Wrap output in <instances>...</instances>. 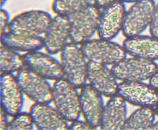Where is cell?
I'll use <instances>...</instances> for the list:
<instances>
[{
  "label": "cell",
  "mask_w": 158,
  "mask_h": 130,
  "mask_svg": "<svg viewBox=\"0 0 158 130\" xmlns=\"http://www.w3.org/2000/svg\"><path fill=\"white\" fill-rule=\"evenodd\" d=\"M23 55L18 51L1 44L0 47V72L3 74H13L25 68Z\"/></svg>",
  "instance_id": "cell-21"
},
{
  "label": "cell",
  "mask_w": 158,
  "mask_h": 130,
  "mask_svg": "<svg viewBox=\"0 0 158 130\" xmlns=\"http://www.w3.org/2000/svg\"><path fill=\"white\" fill-rule=\"evenodd\" d=\"M88 61L104 65H114L127 56L123 46L111 41L101 38L90 39L81 45Z\"/></svg>",
  "instance_id": "cell-4"
},
{
  "label": "cell",
  "mask_w": 158,
  "mask_h": 130,
  "mask_svg": "<svg viewBox=\"0 0 158 130\" xmlns=\"http://www.w3.org/2000/svg\"><path fill=\"white\" fill-rule=\"evenodd\" d=\"M154 110H155V112L157 116H158V103H157V105L154 107Z\"/></svg>",
  "instance_id": "cell-33"
},
{
  "label": "cell",
  "mask_w": 158,
  "mask_h": 130,
  "mask_svg": "<svg viewBox=\"0 0 158 130\" xmlns=\"http://www.w3.org/2000/svg\"><path fill=\"white\" fill-rule=\"evenodd\" d=\"M23 93L16 77L13 74H3L0 77L1 108L9 116L20 113L24 104Z\"/></svg>",
  "instance_id": "cell-12"
},
{
  "label": "cell",
  "mask_w": 158,
  "mask_h": 130,
  "mask_svg": "<svg viewBox=\"0 0 158 130\" xmlns=\"http://www.w3.org/2000/svg\"><path fill=\"white\" fill-rule=\"evenodd\" d=\"M124 3H134L142 1V0H121Z\"/></svg>",
  "instance_id": "cell-30"
},
{
  "label": "cell",
  "mask_w": 158,
  "mask_h": 130,
  "mask_svg": "<svg viewBox=\"0 0 158 130\" xmlns=\"http://www.w3.org/2000/svg\"><path fill=\"white\" fill-rule=\"evenodd\" d=\"M0 2H1V8H2L7 2V0H0Z\"/></svg>",
  "instance_id": "cell-32"
},
{
  "label": "cell",
  "mask_w": 158,
  "mask_h": 130,
  "mask_svg": "<svg viewBox=\"0 0 158 130\" xmlns=\"http://www.w3.org/2000/svg\"><path fill=\"white\" fill-rule=\"evenodd\" d=\"M117 94L127 103L139 107H154L158 103V90L143 81H121Z\"/></svg>",
  "instance_id": "cell-9"
},
{
  "label": "cell",
  "mask_w": 158,
  "mask_h": 130,
  "mask_svg": "<svg viewBox=\"0 0 158 130\" xmlns=\"http://www.w3.org/2000/svg\"><path fill=\"white\" fill-rule=\"evenodd\" d=\"M69 129H84V130H91V129H95L93 126L86 122L85 120H79L78 119L71 122L69 126Z\"/></svg>",
  "instance_id": "cell-26"
},
{
  "label": "cell",
  "mask_w": 158,
  "mask_h": 130,
  "mask_svg": "<svg viewBox=\"0 0 158 130\" xmlns=\"http://www.w3.org/2000/svg\"><path fill=\"white\" fill-rule=\"evenodd\" d=\"M126 6L121 0L108 5L101 11L98 37L104 40L112 41L122 31Z\"/></svg>",
  "instance_id": "cell-10"
},
{
  "label": "cell",
  "mask_w": 158,
  "mask_h": 130,
  "mask_svg": "<svg viewBox=\"0 0 158 130\" xmlns=\"http://www.w3.org/2000/svg\"><path fill=\"white\" fill-rule=\"evenodd\" d=\"M52 18L49 12L42 10L25 11L10 20L8 31L20 35L41 36L44 34Z\"/></svg>",
  "instance_id": "cell-8"
},
{
  "label": "cell",
  "mask_w": 158,
  "mask_h": 130,
  "mask_svg": "<svg viewBox=\"0 0 158 130\" xmlns=\"http://www.w3.org/2000/svg\"><path fill=\"white\" fill-rule=\"evenodd\" d=\"M1 44L16 51L27 53L43 49L44 39L41 36H29L7 31L1 35Z\"/></svg>",
  "instance_id": "cell-19"
},
{
  "label": "cell",
  "mask_w": 158,
  "mask_h": 130,
  "mask_svg": "<svg viewBox=\"0 0 158 130\" xmlns=\"http://www.w3.org/2000/svg\"><path fill=\"white\" fill-rule=\"evenodd\" d=\"M16 80L24 95L37 103L52 102V87L48 80L25 67L18 71Z\"/></svg>",
  "instance_id": "cell-5"
},
{
  "label": "cell",
  "mask_w": 158,
  "mask_h": 130,
  "mask_svg": "<svg viewBox=\"0 0 158 130\" xmlns=\"http://www.w3.org/2000/svg\"><path fill=\"white\" fill-rule=\"evenodd\" d=\"M23 57L26 67L46 80L56 81L64 77L60 61L49 54L35 51L25 53Z\"/></svg>",
  "instance_id": "cell-13"
},
{
  "label": "cell",
  "mask_w": 158,
  "mask_h": 130,
  "mask_svg": "<svg viewBox=\"0 0 158 130\" xmlns=\"http://www.w3.org/2000/svg\"><path fill=\"white\" fill-rule=\"evenodd\" d=\"M127 119V102L117 94L110 97L104 105L99 128L104 130L122 129Z\"/></svg>",
  "instance_id": "cell-17"
},
{
  "label": "cell",
  "mask_w": 158,
  "mask_h": 130,
  "mask_svg": "<svg viewBox=\"0 0 158 130\" xmlns=\"http://www.w3.org/2000/svg\"><path fill=\"white\" fill-rule=\"evenodd\" d=\"M60 63L64 77L77 88L87 81L88 61L78 45L68 42L60 52Z\"/></svg>",
  "instance_id": "cell-1"
},
{
  "label": "cell",
  "mask_w": 158,
  "mask_h": 130,
  "mask_svg": "<svg viewBox=\"0 0 158 130\" xmlns=\"http://www.w3.org/2000/svg\"><path fill=\"white\" fill-rule=\"evenodd\" d=\"M127 54L148 61L158 60V38L152 36L137 35L127 37L123 42Z\"/></svg>",
  "instance_id": "cell-18"
},
{
  "label": "cell",
  "mask_w": 158,
  "mask_h": 130,
  "mask_svg": "<svg viewBox=\"0 0 158 130\" xmlns=\"http://www.w3.org/2000/svg\"><path fill=\"white\" fill-rule=\"evenodd\" d=\"M80 102L84 120L95 129L99 128L104 107L102 95L86 83L81 88Z\"/></svg>",
  "instance_id": "cell-15"
},
{
  "label": "cell",
  "mask_w": 158,
  "mask_h": 130,
  "mask_svg": "<svg viewBox=\"0 0 158 130\" xmlns=\"http://www.w3.org/2000/svg\"><path fill=\"white\" fill-rule=\"evenodd\" d=\"M34 126L29 112L21 111L13 116L12 119L9 121L6 130H31L33 129Z\"/></svg>",
  "instance_id": "cell-23"
},
{
  "label": "cell",
  "mask_w": 158,
  "mask_h": 130,
  "mask_svg": "<svg viewBox=\"0 0 158 130\" xmlns=\"http://www.w3.org/2000/svg\"><path fill=\"white\" fill-rule=\"evenodd\" d=\"M9 14L5 9L1 8L0 11V29H1V35L8 31L9 25L10 23Z\"/></svg>",
  "instance_id": "cell-25"
},
{
  "label": "cell",
  "mask_w": 158,
  "mask_h": 130,
  "mask_svg": "<svg viewBox=\"0 0 158 130\" xmlns=\"http://www.w3.org/2000/svg\"><path fill=\"white\" fill-rule=\"evenodd\" d=\"M115 1L116 0H94V2L98 8L102 9Z\"/></svg>",
  "instance_id": "cell-28"
},
{
  "label": "cell",
  "mask_w": 158,
  "mask_h": 130,
  "mask_svg": "<svg viewBox=\"0 0 158 130\" xmlns=\"http://www.w3.org/2000/svg\"><path fill=\"white\" fill-rule=\"evenodd\" d=\"M52 102L68 122L78 120L81 115L80 93L77 88L64 77L55 81L53 83Z\"/></svg>",
  "instance_id": "cell-2"
},
{
  "label": "cell",
  "mask_w": 158,
  "mask_h": 130,
  "mask_svg": "<svg viewBox=\"0 0 158 130\" xmlns=\"http://www.w3.org/2000/svg\"><path fill=\"white\" fill-rule=\"evenodd\" d=\"M70 37L69 16L57 15L51 21L44 34V48L50 55H55L64 49Z\"/></svg>",
  "instance_id": "cell-11"
},
{
  "label": "cell",
  "mask_w": 158,
  "mask_h": 130,
  "mask_svg": "<svg viewBox=\"0 0 158 130\" xmlns=\"http://www.w3.org/2000/svg\"><path fill=\"white\" fill-rule=\"evenodd\" d=\"M151 36L158 38V3L156 4L152 20L149 26Z\"/></svg>",
  "instance_id": "cell-24"
},
{
  "label": "cell",
  "mask_w": 158,
  "mask_h": 130,
  "mask_svg": "<svg viewBox=\"0 0 158 130\" xmlns=\"http://www.w3.org/2000/svg\"><path fill=\"white\" fill-rule=\"evenodd\" d=\"M150 129L152 130H158V121L157 122H154V123L152 125V126L150 127Z\"/></svg>",
  "instance_id": "cell-31"
},
{
  "label": "cell",
  "mask_w": 158,
  "mask_h": 130,
  "mask_svg": "<svg viewBox=\"0 0 158 130\" xmlns=\"http://www.w3.org/2000/svg\"><path fill=\"white\" fill-rule=\"evenodd\" d=\"M100 15L101 9L92 3L69 16L71 42L81 45L91 39L97 32Z\"/></svg>",
  "instance_id": "cell-3"
},
{
  "label": "cell",
  "mask_w": 158,
  "mask_h": 130,
  "mask_svg": "<svg viewBox=\"0 0 158 130\" xmlns=\"http://www.w3.org/2000/svg\"><path fill=\"white\" fill-rule=\"evenodd\" d=\"M8 116H9L7 114H6L5 110L1 108V124H0V128H1L2 130L6 129V128H7L8 124L9 122V120H8Z\"/></svg>",
  "instance_id": "cell-27"
},
{
  "label": "cell",
  "mask_w": 158,
  "mask_h": 130,
  "mask_svg": "<svg viewBox=\"0 0 158 130\" xmlns=\"http://www.w3.org/2000/svg\"><path fill=\"white\" fill-rule=\"evenodd\" d=\"M156 3L154 0H142L133 3L126 11L122 33L126 37L140 35L150 25Z\"/></svg>",
  "instance_id": "cell-7"
},
{
  "label": "cell",
  "mask_w": 158,
  "mask_h": 130,
  "mask_svg": "<svg viewBox=\"0 0 158 130\" xmlns=\"http://www.w3.org/2000/svg\"><path fill=\"white\" fill-rule=\"evenodd\" d=\"M117 80L144 81L150 80L158 70V65L152 61L132 57L125 58L111 68Z\"/></svg>",
  "instance_id": "cell-6"
},
{
  "label": "cell",
  "mask_w": 158,
  "mask_h": 130,
  "mask_svg": "<svg viewBox=\"0 0 158 130\" xmlns=\"http://www.w3.org/2000/svg\"><path fill=\"white\" fill-rule=\"evenodd\" d=\"M149 84L155 89L158 90V70L157 72L149 80Z\"/></svg>",
  "instance_id": "cell-29"
},
{
  "label": "cell",
  "mask_w": 158,
  "mask_h": 130,
  "mask_svg": "<svg viewBox=\"0 0 158 130\" xmlns=\"http://www.w3.org/2000/svg\"><path fill=\"white\" fill-rule=\"evenodd\" d=\"M94 0H53L52 11L57 15L69 16L92 4Z\"/></svg>",
  "instance_id": "cell-22"
},
{
  "label": "cell",
  "mask_w": 158,
  "mask_h": 130,
  "mask_svg": "<svg viewBox=\"0 0 158 130\" xmlns=\"http://www.w3.org/2000/svg\"><path fill=\"white\" fill-rule=\"evenodd\" d=\"M50 103H34L29 108V113L35 126L40 130L69 129L68 122Z\"/></svg>",
  "instance_id": "cell-16"
},
{
  "label": "cell",
  "mask_w": 158,
  "mask_h": 130,
  "mask_svg": "<svg viewBox=\"0 0 158 130\" xmlns=\"http://www.w3.org/2000/svg\"><path fill=\"white\" fill-rule=\"evenodd\" d=\"M156 115L154 107L138 108L127 117L122 129H150L155 122Z\"/></svg>",
  "instance_id": "cell-20"
},
{
  "label": "cell",
  "mask_w": 158,
  "mask_h": 130,
  "mask_svg": "<svg viewBox=\"0 0 158 130\" xmlns=\"http://www.w3.org/2000/svg\"><path fill=\"white\" fill-rule=\"evenodd\" d=\"M117 80L106 65L88 61L87 81L102 96L110 98L117 94L118 83Z\"/></svg>",
  "instance_id": "cell-14"
}]
</instances>
